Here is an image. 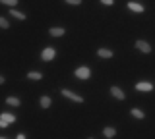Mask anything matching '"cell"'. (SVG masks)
Wrapping results in <instances>:
<instances>
[{
  "label": "cell",
  "mask_w": 155,
  "mask_h": 139,
  "mask_svg": "<svg viewBox=\"0 0 155 139\" xmlns=\"http://www.w3.org/2000/svg\"><path fill=\"white\" fill-rule=\"evenodd\" d=\"M89 75H91V70L87 68V66H80V68L76 70V77L78 79H89Z\"/></svg>",
  "instance_id": "6da1fadb"
},
{
  "label": "cell",
  "mask_w": 155,
  "mask_h": 139,
  "mask_svg": "<svg viewBox=\"0 0 155 139\" xmlns=\"http://www.w3.org/2000/svg\"><path fill=\"white\" fill-rule=\"evenodd\" d=\"M62 93V97H66V99H70V100H74V103H84V99L80 97V95H76V93H72L70 89H62L60 91Z\"/></svg>",
  "instance_id": "7a4b0ae2"
},
{
  "label": "cell",
  "mask_w": 155,
  "mask_h": 139,
  "mask_svg": "<svg viewBox=\"0 0 155 139\" xmlns=\"http://www.w3.org/2000/svg\"><path fill=\"white\" fill-rule=\"evenodd\" d=\"M18 139H25V135H23V133H19V135H18Z\"/></svg>",
  "instance_id": "7402d4cb"
},
{
  "label": "cell",
  "mask_w": 155,
  "mask_h": 139,
  "mask_svg": "<svg viewBox=\"0 0 155 139\" xmlns=\"http://www.w3.org/2000/svg\"><path fill=\"white\" fill-rule=\"evenodd\" d=\"M0 120H4V122H8V124H14V122H16V116L10 114V112H2V114H0Z\"/></svg>",
  "instance_id": "30bf717a"
},
{
  "label": "cell",
  "mask_w": 155,
  "mask_h": 139,
  "mask_svg": "<svg viewBox=\"0 0 155 139\" xmlns=\"http://www.w3.org/2000/svg\"><path fill=\"white\" fill-rule=\"evenodd\" d=\"M97 56H99V58H113V50H109V49H99V50H97Z\"/></svg>",
  "instance_id": "ba28073f"
},
{
  "label": "cell",
  "mask_w": 155,
  "mask_h": 139,
  "mask_svg": "<svg viewBox=\"0 0 155 139\" xmlns=\"http://www.w3.org/2000/svg\"><path fill=\"white\" fill-rule=\"evenodd\" d=\"M114 133H116V129H114V128H105V129H103V135H105L107 139H113V137H114Z\"/></svg>",
  "instance_id": "4fadbf2b"
},
{
  "label": "cell",
  "mask_w": 155,
  "mask_h": 139,
  "mask_svg": "<svg viewBox=\"0 0 155 139\" xmlns=\"http://www.w3.org/2000/svg\"><path fill=\"white\" fill-rule=\"evenodd\" d=\"M48 33H51V37H62L66 31H64V27H51Z\"/></svg>",
  "instance_id": "9c48e42d"
},
{
  "label": "cell",
  "mask_w": 155,
  "mask_h": 139,
  "mask_svg": "<svg viewBox=\"0 0 155 139\" xmlns=\"http://www.w3.org/2000/svg\"><path fill=\"white\" fill-rule=\"evenodd\" d=\"M66 4H72V6H80L81 4V0H64Z\"/></svg>",
  "instance_id": "d6986e66"
},
{
  "label": "cell",
  "mask_w": 155,
  "mask_h": 139,
  "mask_svg": "<svg viewBox=\"0 0 155 139\" xmlns=\"http://www.w3.org/2000/svg\"><path fill=\"white\" fill-rule=\"evenodd\" d=\"M0 27H2V29H8V27H10V23L6 21V17H0Z\"/></svg>",
  "instance_id": "ac0fdd59"
},
{
  "label": "cell",
  "mask_w": 155,
  "mask_h": 139,
  "mask_svg": "<svg viewBox=\"0 0 155 139\" xmlns=\"http://www.w3.org/2000/svg\"><path fill=\"white\" fill-rule=\"evenodd\" d=\"M2 4H6V6H10V8H14L18 4V0H0Z\"/></svg>",
  "instance_id": "e0dca14e"
},
{
  "label": "cell",
  "mask_w": 155,
  "mask_h": 139,
  "mask_svg": "<svg viewBox=\"0 0 155 139\" xmlns=\"http://www.w3.org/2000/svg\"><path fill=\"white\" fill-rule=\"evenodd\" d=\"M54 54H56V50L52 49V46H48V49H45L41 52V60L43 62H51L52 58H54Z\"/></svg>",
  "instance_id": "277c9868"
},
{
  "label": "cell",
  "mask_w": 155,
  "mask_h": 139,
  "mask_svg": "<svg viewBox=\"0 0 155 139\" xmlns=\"http://www.w3.org/2000/svg\"><path fill=\"white\" fill-rule=\"evenodd\" d=\"M110 95H113L114 99H118V100H124V91L118 87V85H113L110 87Z\"/></svg>",
  "instance_id": "8992f818"
},
{
  "label": "cell",
  "mask_w": 155,
  "mask_h": 139,
  "mask_svg": "<svg viewBox=\"0 0 155 139\" xmlns=\"http://www.w3.org/2000/svg\"><path fill=\"white\" fill-rule=\"evenodd\" d=\"M128 10L134 12V14H142L145 8L142 6V4H138V2H128Z\"/></svg>",
  "instance_id": "52a82bcc"
},
{
  "label": "cell",
  "mask_w": 155,
  "mask_h": 139,
  "mask_svg": "<svg viewBox=\"0 0 155 139\" xmlns=\"http://www.w3.org/2000/svg\"><path fill=\"white\" fill-rule=\"evenodd\" d=\"M10 16L16 17V20H25V14H23V12H18L16 8H10Z\"/></svg>",
  "instance_id": "7c38bea8"
},
{
  "label": "cell",
  "mask_w": 155,
  "mask_h": 139,
  "mask_svg": "<svg viewBox=\"0 0 155 139\" xmlns=\"http://www.w3.org/2000/svg\"><path fill=\"white\" fill-rule=\"evenodd\" d=\"M101 4H105V6H113L114 0H101Z\"/></svg>",
  "instance_id": "ffe728a7"
},
{
  "label": "cell",
  "mask_w": 155,
  "mask_h": 139,
  "mask_svg": "<svg viewBox=\"0 0 155 139\" xmlns=\"http://www.w3.org/2000/svg\"><path fill=\"white\" fill-rule=\"evenodd\" d=\"M0 139H6V137H0Z\"/></svg>",
  "instance_id": "cb8c5ba5"
},
{
  "label": "cell",
  "mask_w": 155,
  "mask_h": 139,
  "mask_svg": "<svg viewBox=\"0 0 155 139\" xmlns=\"http://www.w3.org/2000/svg\"><path fill=\"white\" fill-rule=\"evenodd\" d=\"M6 103H8V106H19V99L18 97H8Z\"/></svg>",
  "instance_id": "5bb4252c"
},
{
  "label": "cell",
  "mask_w": 155,
  "mask_h": 139,
  "mask_svg": "<svg viewBox=\"0 0 155 139\" xmlns=\"http://www.w3.org/2000/svg\"><path fill=\"white\" fill-rule=\"evenodd\" d=\"M27 79L39 81V79H43V74H41V71H37V70H33V71H29V74H27Z\"/></svg>",
  "instance_id": "8fae6325"
},
{
  "label": "cell",
  "mask_w": 155,
  "mask_h": 139,
  "mask_svg": "<svg viewBox=\"0 0 155 139\" xmlns=\"http://www.w3.org/2000/svg\"><path fill=\"white\" fill-rule=\"evenodd\" d=\"M8 126H10L8 122H4V120H0V128H2V129H4V128H8Z\"/></svg>",
  "instance_id": "44dd1931"
},
{
  "label": "cell",
  "mask_w": 155,
  "mask_h": 139,
  "mask_svg": "<svg viewBox=\"0 0 155 139\" xmlns=\"http://www.w3.org/2000/svg\"><path fill=\"white\" fill-rule=\"evenodd\" d=\"M136 91L149 93V91H153V83H149V81H138V83H136Z\"/></svg>",
  "instance_id": "3957f363"
},
{
  "label": "cell",
  "mask_w": 155,
  "mask_h": 139,
  "mask_svg": "<svg viewBox=\"0 0 155 139\" xmlns=\"http://www.w3.org/2000/svg\"><path fill=\"white\" fill-rule=\"evenodd\" d=\"M4 83V77H2V75H0V85H2Z\"/></svg>",
  "instance_id": "603a6c76"
},
{
  "label": "cell",
  "mask_w": 155,
  "mask_h": 139,
  "mask_svg": "<svg viewBox=\"0 0 155 139\" xmlns=\"http://www.w3.org/2000/svg\"><path fill=\"white\" fill-rule=\"evenodd\" d=\"M132 116L138 118V120H142V118H143V112H142L140 108H132Z\"/></svg>",
  "instance_id": "2e32d148"
},
{
  "label": "cell",
  "mask_w": 155,
  "mask_h": 139,
  "mask_svg": "<svg viewBox=\"0 0 155 139\" xmlns=\"http://www.w3.org/2000/svg\"><path fill=\"white\" fill-rule=\"evenodd\" d=\"M136 49L142 50L143 54H149V52H151V46H149V43H147V41H142V39L136 41Z\"/></svg>",
  "instance_id": "5b68a950"
},
{
  "label": "cell",
  "mask_w": 155,
  "mask_h": 139,
  "mask_svg": "<svg viewBox=\"0 0 155 139\" xmlns=\"http://www.w3.org/2000/svg\"><path fill=\"white\" fill-rule=\"evenodd\" d=\"M39 103H41L43 108H48V106H51V97H47V95H45V97H41V100H39Z\"/></svg>",
  "instance_id": "9a60e30c"
}]
</instances>
